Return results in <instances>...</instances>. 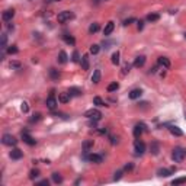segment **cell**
I'll list each match as a JSON object with an SVG mask.
<instances>
[{
  "label": "cell",
  "mask_w": 186,
  "mask_h": 186,
  "mask_svg": "<svg viewBox=\"0 0 186 186\" xmlns=\"http://www.w3.org/2000/svg\"><path fill=\"white\" fill-rule=\"evenodd\" d=\"M57 103H58L57 99L54 98V95L51 93V95L48 96V99H46V108H48V109H51V111H54V109L57 108Z\"/></svg>",
  "instance_id": "6"
},
{
  "label": "cell",
  "mask_w": 186,
  "mask_h": 186,
  "mask_svg": "<svg viewBox=\"0 0 186 186\" xmlns=\"http://www.w3.org/2000/svg\"><path fill=\"white\" fill-rule=\"evenodd\" d=\"M57 19H58V22H60V23H64V22H68V20L74 19V13H73V12H70V10H63V12H60V13H58Z\"/></svg>",
  "instance_id": "2"
},
{
  "label": "cell",
  "mask_w": 186,
  "mask_h": 186,
  "mask_svg": "<svg viewBox=\"0 0 186 186\" xmlns=\"http://www.w3.org/2000/svg\"><path fill=\"white\" fill-rule=\"evenodd\" d=\"M2 143H3L5 146L15 147L16 144H18V140L15 138L12 134H5V135H3V138H2Z\"/></svg>",
  "instance_id": "3"
},
{
  "label": "cell",
  "mask_w": 186,
  "mask_h": 186,
  "mask_svg": "<svg viewBox=\"0 0 186 186\" xmlns=\"http://www.w3.org/2000/svg\"><path fill=\"white\" fill-rule=\"evenodd\" d=\"M160 19V15L159 13H150L147 16V22H157Z\"/></svg>",
  "instance_id": "25"
},
{
  "label": "cell",
  "mask_w": 186,
  "mask_h": 186,
  "mask_svg": "<svg viewBox=\"0 0 186 186\" xmlns=\"http://www.w3.org/2000/svg\"><path fill=\"white\" fill-rule=\"evenodd\" d=\"M10 157L13 160H19L23 157V151L22 150H19V148H13L12 151H10Z\"/></svg>",
  "instance_id": "10"
},
{
  "label": "cell",
  "mask_w": 186,
  "mask_h": 186,
  "mask_svg": "<svg viewBox=\"0 0 186 186\" xmlns=\"http://www.w3.org/2000/svg\"><path fill=\"white\" fill-rule=\"evenodd\" d=\"M38 183H40V185H46V186L50 185V182H48V180H46V179H44V180H41V182H38Z\"/></svg>",
  "instance_id": "44"
},
{
  "label": "cell",
  "mask_w": 186,
  "mask_h": 186,
  "mask_svg": "<svg viewBox=\"0 0 186 186\" xmlns=\"http://www.w3.org/2000/svg\"><path fill=\"white\" fill-rule=\"evenodd\" d=\"M51 177H53V182L54 183H57V185L63 182V176H61L60 173H57V172H54L53 174H51Z\"/></svg>",
  "instance_id": "20"
},
{
  "label": "cell",
  "mask_w": 186,
  "mask_h": 186,
  "mask_svg": "<svg viewBox=\"0 0 186 186\" xmlns=\"http://www.w3.org/2000/svg\"><path fill=\"white\" fill-rule=\"evenodd\" d=\"M10 67H13V68H19V67H20V63H18V61H13V63H10Z\"/></svg>",
  "instance_id": "42"
},
{
  "label": "cell",
  "mask_w": 186,
  "mask_h": 186,
  "mask_svg": "<svg viewBox=\"0 0 186 186\" xmlns=\"http://www.w3.org/2000/svg\"><path fill=\"white\" fill-rule=\"evenodd\" d=\"M90 146H93V141H86V143H84V144H83V147H84V148H89V147Z\"/></svg>",
  "instance_id": "43"
},
{
  "label": "cell",
  "mask_w": 186,
  "mask_h": 186,
  "mask_svg": "<svg viewBox=\"0 0 186 186\" xmlns=\"http://www.w3.org/2000/svg\"><path fill=\"white\" fill-rule=\"evenodd\" d=\"M92 81H93V83H95V84H98V83H99V81H100V70H99V68L93 71Z\"/></svg>",
  "instance_id": "19"
},
{
  "label": "cell",
  "mask_w": 186,
  "mask_h": 186,
  "mask_svg": "<svg viewBox=\"0 0 186 186\" xmlns=\"http://www.w3.org/2000/svg\"><path fill=\"white\" fill-rule=\"evenodd\" d=\"M15 16V10L13 9H6L3 13H2V19L5 20V22H9V20H12Z\"/></svg>",
  "instance_id": "7"
},
{
  "label": "cell",
  "mask_w": 186,
  "mask_h": 186,
  "mask_svg": "<svg viewBox=\"0 0 186 186\" xmlns=\"http://www.w3.org/2000/svg\"><path fill=\"white\" fill-rule=\"evenodd\" d=\"M68 93H70V96H80V95H81V90L77 89V87H70V89H68Z\"/></svg>",
  "instance_id": "26"
},
{
  "label": "cell",
  "mask_w": 186,
  "mask_h": 186,
  "mask_svg": "<svg viewBox=\"0 0 186 186\" xmlns=\"http://www.w3.org/2000/svg\"><path fill=\"white\" fill-rule=\"evenodd\" d=\"M87 159L90 160V161H93V163H102L103 161V157L100 154H90Z\"/></svg>",
  "instance_id": "17"
},
{
  "label": "cell",
  "mask_w": 186,
  "mask_h": 186,
  "mask_svg": "<svg viewBox=\"0 0 186 186\" xmlns=\"http://www.w3.org/2000/svg\"><path fill=\"white\" fill-rule=\"evenodd\" d=\"M81 68L83 70H89V57L87 55L81 57Z\"/></svg>",
  "instance_id": "24"
},
{
  "label": "cell",
  "mask_w": 186,
  "mask_h": 186,
  "mask_svg": "<svg viewBox=\"0 0 186 186\" xmlns=\"http://www.w3.org/2000/svg\"><path fill=\"white\" fill-rule=\"evenodd\" d=\"M169 129H170V133H172L173 135H174V137H182V135H183V131L180 129L179 126H174V125H172V126H170V128H169Z\"/></svg>",
  "instance_id": "16"
},
{
  "label": "cell",
  "mask_w": 186,
  "mask_h": 186,
  "mask_svg": "<svg viewBox=\"0 0 186 186\" xmlns=\"http://www.w3.org/2000/svg\"><path fill=\"white\" fill-rule=\"evenodd\" d=\"M138 29H143V22H141V20L138 22Z\"/></svg>",
  "instance_id": "46"
},
{
  "label": "cell",
  "mask_w": 186,
  "mask_h": 186,
  "mask_svg": "<svg viewBox=\"0 0 186 186\" xmlns=\"http://www.w3.org/2000/svg\"><path fill=\"white\" fill-rule=\"evenodd\" d=\"M99 45H96V44H93L92 46H90V54H93V55H96V54L99 53Z\"/></svg>",
  "instance_id": "32"
},
{
  "label": "cell",
  "mask_w": 186,
  "mask_h": 186,
  "mask_svg": "<svg viewBox=\"0 0 186 186\" xmlns=\"http://www.w3.org/2000/svg\"><path fill=\"white\" fill-rule=\"evenodd\" d=\"M84 116L89 118V119L99 121L100 118H102V113H100V111H98V109H89V111L84 112Z\"/></svg>",
  "instance_id": "4"
},
{
  "label": "cell",
  "mask_w": 186,
  "mask_h": 186,
  "mask_svg": "<svg viewBox=\"0 0 186 186\" xmlns=\"http://www.w3.org/2000/svg\"><path fill=\"white\" fill-rule=\"evenodd\" d=\"M41 119V113H33L32 115V118H31V122H38V121Z\"/></svg>",
  "instance_id": "35"
},
{
  "label": "cell",
  "mask_w": 186,
  "mask_h": 186,
  "mask_svg": "<svg viewBox=\"0 0 186 186\" xmlns=\"http://www.w3.org/2000/svg\"><path fill=\"white\" fill-rule=\"evenodd\" d=\"M186 157V150L185 148H182V147H176V148H173L172 151V159L173 161H176V163H182Z\"/></svg>",
  "instance_id": "1"
},
{
  "label": "cell",
  "mask_w": 186,
  "mask_h": 186,
  "mask_svg": "<svg viewBox=\"0 0 186 186\" xmlns=\"http://www.w3.org/2000/svg\"><path fill=\"white\" fill-rule=\"evenodd\" d=\"M105 2H106V0H105Z\"/></svg>",
  "instance_id": "49"
},
{
  "label": "cell",
  "mask_w": 186,
  "mask_h": 186,
  "mask_svg": "<svg viewBox=\"0 0 186 186\" xmlns=\"http://www.w3.org/2000/svg\"><path fill=\"white\" fill-rule=\"evenodd\" d=\"M144 128H146L144 124H137V125L134 126V135H135V138H140V135L144 133Z\"/></svg>",
  "instance_id": "9"
},
{
  "label": "cell",
  "mask_w": 186,
  "mask_h": 186,
  "mask_svg": "<svg viewBox=\"0 0 186 186\" xmlns=\"http://www.w3.org/2000/svg\"><path fill=\"white\" fill-rule=\"evenodd\" d=\"M50 76H51L54 80H57L60 77V73H58V70H55V68H50Z\"/></svg>",
  "instance_id": "28"
},
{
  "label": "cell",
  "mask_w": 186,
  "mask_h": 186,
  "mask_svg": "<svg viewBox=\"0 0 186 186\" xmlns=\"http://www.w3.org/2000/svg\"><path fill=\"white\" fill-rule=\"evenodd\" d=\"M173 172H174V169H170V170H169V169H163V167H161V169L157 170V174L161 176V177H167V176H170Z\"/></svg>",
  "instance_id": "13"
},
{
  "label": "cell",
  "mask_w": 186,
  "mask_h": 186,
  "mask_svg": "<svg viewBox=\"0 0 186 186\" xmlns=\"http://www.w3.org/2000/svg\"><path fill=\"white\" fill-rule=\"evenodd\" d=\"M185 40H186V33H185Z\"/></svg>",
  "instance_id": "48"
},
{
  "label": "cell",
  "mask_w": 186,
  "mask_h": 186,
  "mask_svg": "<svg viewBox=\"0 0 186 186\" xmlns=\"http://www.w3.org/2000/svg\"><path fill=\"white\" fill-rule=\"evenodd\" d=\"M129 68H131V66H129V64H125V66L122 67V74L125 76L126 73H129Z\"/></svg>",
  "instance_id": "39"
},
{
  "label": "cell",
  "mask_w": 186,
  "mask_h": 186,
  "mask_svg": "<svg viewBox=\"0 0 186 186\" xmlns=\"http://www.w3.org/2000/svg\"><path fill=\"white\" fill-rule=\"evenodd\" d=\"M22 140H23V143H26L28 146H35V144H36V141H35V140H33L32 137L26 133V131H25V133H22Z\"/></svg>",
  "instance_id": "8"
},
{
  "label": "cell",
  "mask_w": 186,
  "mask_h": 186,
  "mask_svg": "<svg viewBox=\"0 0 186 186\" xmlns=\"http://www.w3.org/2000/svg\"><path fill=\"white\" fill-rule=\"evenodd\" d=\"M144 64H146V57H144V55H138V57L135 58V61H134V67H137V68L143 67Z\"/></svg>",
  "instance_id": "14"
},
{
  "label": "cell",
  "mask_w": 186,
  "mask_h": 186,
  "mask_svg": "<svg viewBox=\"0 0 186 186\" xmlns=\"http://www.w3.org/2000/svg\"><path fill=\"white\" fill-rule=\"evenodd\" d=\"M159 64L160 66H163L164 68H169V67H170V61H169V58H166V57H160Z\"/></svg>",
  "instance_id": "23"
},
{
  "label": "cell",
  "mask_w": 186,
  "mask_h": 186,
  "mask_svg": "<svg viewBox=\"0 0 186 186\" xmlns=\"http://www.w3.org/2000/svg\"><path fill=\"white\" fill-rule=\"evenodd\" d=\"M93 103L96 105V106H105V102L100 99L99 96H96V98H93Z\"/></svg>",
  "instance_id": "30"
},
{
  "label": "cell",
  "mask_w": 186,
  "mask_h": 186,
  "mask_svg": "<svg viewBox=\"0 0 186 186\" xmlns=\"http://www.w3.org/2000/svg\"><path fill=\"white\" fill-rule=\"evenodd\" d=\"M18 51H19V50L16 48V45H12L10 48H7V53L9 54H18Z\"/></svg>",
  "instance_id": "36"
},
{
  "label": "cell",
  "mask_w": 186,
  "mask_h": 186,
  "mask_svg": "<svg viewBox=\"0 0 186 186\" xmlns=\"http://www.w3.org/2000/svg\"><path fill=\"white\" fill-rule=\"evenodd\" d=\"M141 95H143V90L141 89H134V90H131L129 92V99H133V100H135V99H140L141 98Z\"/></svg>",
  "instance_id": "11"
},
{
  "label": "cell",
  "mask_w": 186,
  "mask_h": 186,
  "mask_svg": "<svg viewBox=\"0 0 186 186\" xmlns=\"http://www.w3.org/2000/svg\"><path fill=\"white\" fill-rule=\"evenodd\" d=\"M113 29H115L113 22H108L106 26H105V29H103V35H105V36H109V35L113 32Z\"/></svg>",
  "instance_id": "12"
},
{
  "label": "cell",
  "mask_w": 186,
  "mask_h": 186,
  "mask_svg": "<svg viewBox=\"0 0 186 186\" xmlns=\"http://www.w3.org/2000/svg\"><path fill=\"white\" fill-rule=\"evenodd\" d=\"M70 98H71V96H70V93H68V92H67V93H60V98H58V100H60L61 103H67V102L70 100Z\"/></svg>",
  "instance_id": "21"
},
{
  "label": "cell",
  "mask_w": 186,
  "mask_h": 186,
  "mask_svg": "<svg viewBox=\"0 0 186 186\" xmlns=\"http://www.w3.org/2000/svg\"><path fill=\"white\" fill-rule=\"evenodd\" d=\"M6 42H7V35L3 33L2 35V48H6Z\"/></svg>",
  "instance_id": "37"
},
{
  "label": "cell",
  "mask_w": 186,
  "mask_h": 186,
  "mask_svg": "<svg viewBox=\"0 0 186 186\" xmlns=\"http://www.w3.org/2000/svg\"><path fill=\"white\" fill-rule=\"evenodd\" d=\"M67 60H68V55H67L66 51H60V54H58V63H61V64H66Z\"/></svg>",
  "instance_id": "18"
},
{
  "label": "cell",
  "mask_w": 186,
  "mask_h": 186,
  "mask_svg": "<svg viewBox=\"0 0 186 186\" xmlns=\"http://www.w3.org/2000/svg\"><path fill=\"white\" fill-rule=\"evenodd\" d=\"M119 89V84L116 83V81H112L109 86H108V92H115V90H118Z\"/></svg>",
  "instance_id": "27"
},
{
  "label": "cell",
  "mask_w": 186,
  "mask_h": 186,
  "mask_svg": "<svg viewBox=\"0 0 186 186\" xmlns=\"http://www.w3.org/2000/svg\"><path fill=\"white\" fill-rule=\"evenodd\" d=\"M48 2H61V0H48Z\"/></svg>",
  "instance_id": "47"
},
{
  "label": "cell",
  "mask_w": 186,
  "mask_h": 186,
  "mask_svg": "<svg viewBox=\"0 0 186 186\" xmlns=\"http://www.w3.org/2000/svg\"><path fill=\"white\" fill-rule=\"evenodd\" d=\"M185 118H186V116H185Z\"/></svg>",
  "instance_id": "50"
},
{
  "label": "cell",
  "mask_w": 186,
  "mask_h": 186,
  "mask_svg": "<svg viewBox=\"0 0 186 186\" xmlns=\"http://www.w3.org/2000/svg\"><path fill=\"white\" fill-rule=\"evenodd\" d=\"M121 174H122V172H121V170H119V172H116V173H115V176H113V180H119L121 179Z\"/></svg>",
  "instance_id": "41"
},
{
  "label": "cell",
  "mask_w": 186,
  "mask_h": 186,
  "mask_svg": "<svg viewBox=\"0 0 186 186\" xmlns=\"http://www.w3.org/2000/svg\"><path fill=\"white\" fill-rule=\"evenodd\" d=\"M98 31H99V23H96V22L89 26V32L90 33H95V32H98Z\"/></svg>",
  "instance_id": "29"
},
{
  "label": "cell",
  "mask_w": 186,
  "mask_h": 186,
  "mask_svg": "<svg viewBox=\"0 0 186 186\" xmlns=\"http://www.w3.org/2000/svg\"><path fill=\"white\" fill-rule=\"evenodd\" d=\"M182 183H186V177H179V179L172 180V185H173V186H176V185H182Z\"/></svg>",
  "instance_id": "31"
},
{
  "label": "cell",
  "mask_w": 186,
  "mask_h": 186,
  "mask_svg": "<svg viewBox=\"0 0 186 186\" xmlns=\"http://www.w3.org/2000/svg\"><path fill=\"white\" fill-rule=\"evenodd\" d=\"M20 109H22V112H23V113H26V112H28L29 106H28L26 102H22V106H20Z\"/></svg>",
  "instance_id": "38"
},
{
  "label": "cell",
  "mask_w": 186,
  "mask_h": 186,
  "mask_svg": "<svg viewBox=\"0 0 186 186\" xmlns=\"http://www.w3.org/2000/svg\"><path fill=\"white\" fill-rule=\"evenodd\" d=\"M64 40H66L67 44H71V45H74V44H76V41H74L73 36H68V35H64Z\"/></svg>",
  "instance_id": "34"
},
{
  "label": "cell",
  "mask_w": 186,
  "mask_h": 186,
  "mask_svg": "<svg viewBox=\"0 0 186 186\" xmlns=\"http://www.w3.org/2000/svg\"><path fill=\"white\" fill-rule=\"evenodd\" d=\"M150 151L154 154V156H157L160 153V144L157 141H153L151 144H150Z\"/></svg>",
  "instance_id": "15"
},
{
  "label": "cell",
  "mask_w": 186,
  "mask_h": 186,
  "mask_svg": "<svg viewBox=\"0 0 186 186\" xmlns=\"http://www.w3.org/2000/svg\"><path fill=\"white\" fill-rule=\"evenodd\" d=\"M134 150H135V154H137V156H143V154L146 153V144H144L143 141H140V140H135V143H134Z\"/></svg>",
  "instance_id": "5"
},
{
  "label": "cell",
  "mask_w": 186,
  "mask_h": 186,
  "mask_svg": "<svg viewBox=\"0 0 186 186\" xmlns=\"http://www.w3.org/2000/svg\"><path fill=\"white\" fill-rule=\"evenodd\" d=\"M71 60H73L74 63H79V61H80V58H79V53H77V51H74V53H73V58H71Z\"/></svg>",
  "instance_id": "40"
},
{
  "label": "cell",
  "mask_w": 186,
  "mask_h": 186,
  "mask_svg": "<svg viewBox=\"0 0 186 186\" xmlns=\"http://www.w3.org/2000/svg\"><path fill=\"white\" fill-rule=\"evenodd\" d=\"M38 176H40V170H36V169H35V170H31V174H29V179H35V177H38Z\"/></svg>",
  "instance_id": "33"
},
{
  "label": "cell",
  "mask_w": 186,
  "mask_h": 186,
  "mask_svg": "<svg viewBox=\"0 0 186 186\" xmlns=\"http://www.w3.org/2000/svg\"><path fill=\"white\" fill-rule=\"evenodd\" d=\"M133 164H131V163H129V164H126V166H125V170H133Z\"/></svg>",
  "instance_id": "45"
},
{
  "label": "cell",
  "mask_w": 186,
  "mask_h": 186,
  "mask_svg": "<svg viewBox=\"0 0 186 186\" xmlns=\"http://www.w3.org/2000/svg\"><path fill=\"white\" fill-rule=\"evenodd\" d=\"M111 61H112L113 66H118L119 64V51H115L112 54V57H111Z\"/></svg>",
  "instance_id": "22"
}]
</instances>
